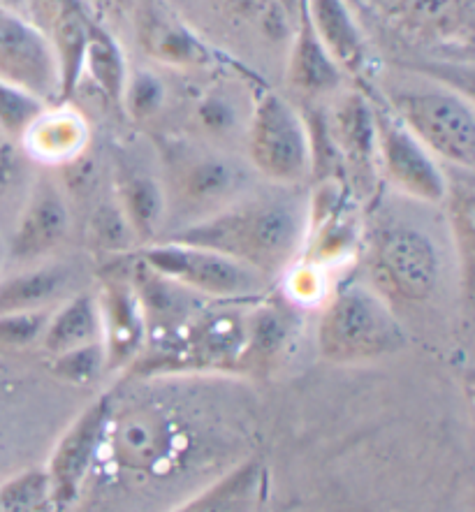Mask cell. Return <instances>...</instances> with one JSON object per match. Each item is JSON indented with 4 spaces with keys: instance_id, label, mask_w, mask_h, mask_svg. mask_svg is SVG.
<instances>
[{
    "instance_id": "22",
    "label": "cell",
    "mask_w": 475,
    "mask_h": 512,
    "mask_svg": "<svg viewBox=\"0 0 475 512\" xmlns=\"http://www.w3.org/2000/svg\"><path fill=\"white\" fill-rule=\"evenodd\" d=\"M84 75L93 79V84L98 86L112 105H121L123 91H126L128 84L126 56H123L121 47L116 45L112 35L98 24L91 26L89 42H86L84 49L82 77Z\"/></svg>"
},
{
    "instance_id": "12",
    "label": "cell",
    "mask_w": 475,
    "mask_h": 512,
    "mask_svg": "<svg viewBox=\"0 0 475 512\" xmlns=\"http://www.w3.org/2000/svg\"><path fill=\"white\" fill-rule=\"evenodd\" d=\"M91 130L86 116L68 100L49 102L21 135V149L33 163L68 167L86 156Z\"/></svg>"
},
{
    "instance_id": "10",
    "label": "cell",
    "mask_w": 475,
    "mask_h": 512,
    "mask_svg": "<svg viewBox=\"0 0 475 512\" xmlns=\"http://www.w3.org/2000/svg\"><path fill=\"white\" fill-rule=\"evenodd\" d=\"M105 443L121 468L153 471L172 455L177 434L172 420L158 408H133L109 420Z\"/></svg>"
},
{
    "instance_id": "2",
    "label": "cell",
    "mask_w": 475,
    "mask_h": 512,
    "mask_svg": "<svg viewBox=\"0 0 475 512\" xmlns=\"http://www.w3.org/2000/svg\"><path fill=\"white\" fill-rule=\"evenodd\" d=\"M404 327L390 302L369 285H343L325 304L318 320V350L334 364H362L399 353Z\"/></svg>"
},
{
    "instance_id": "7",
    "label": "cell",
    "mask_w": 475,
    "mask_h": 512,
    "mask_svg": "<svg viewBox=\"0 0 475 512\" xmlns=\"http://www.w3.org/2000/svg\"><path fill=\"white\" fill-rule=\"evenodd\" d=\"M376 158L385 179L408 197L438 204L448 195V179L438 160L411 135L390 107H376Z\"/></svg>"
},
{
    "instance_id": "9",
    "label": "cell",
    "mask_w": 475,
    "mask_h": 512,
    "mask_svg": "<svg viewBox=\"0 0 475 512\" xmlns=\"http://www.w3.org/2000/svg\"><path fill=\"white\" fill-rule=\"evenodd\" d=\"M70 232L68 193L49 174L33 181L21 207L17 228L12 234L10 258L19 265L42 262L63 244Z\"/></svg>"
},
{
    "instance_id": "11",
    "label": "cell",
    "mask_w": 475,
    "mask_h": 512,
    "mask_svg": "<svg viewBox=\"0 0 475 512\" xmlns=\"http://www.w3.org/2000/svg\"><path fill=\"white\" fill-rule=\"evenodd\" d=\"M109 420H112V404L107 397H100L89 411L72 422V427L58 441L47 471V485L54 489L58 501H70L82 485L86 471L105 443Z\"/></svg>"
},
{
    "instance_id": "3",
    "label": "cell",
    "mask_w": 475,
    "mask_h": 512,
    "mask_svg": "<svg viewBox=\"0 0 475 512\" xmlns=\"http://www.w3.org/2000/svg\"><path fill=\"white\" fill-rule=\"evenodd\" d=\"M142 267L181 290L221 302H244L265 295L269 279L230 255L179 239L151 241L142 248Z\"/></svg>"
},
{
    "instance_id": "30",
    "label": "cell",
    "mask_w": 475,
    "mask_h": 512,
    "mask_svg": "<svg viewBox=\"0 0 475 512\" xmlns=\"http://www.w3.org/2000/svg\"><path fill=\"white\" fill-rule=\"evenodd\" d=\"M45 487H49L47 475L42 473H26L17 480H10L0 487V512H21L35 499H40Z\"/></svg>"
},
{
    "instance_id": "20",
    "label": "cell",
    "mask_w": 475,
    "mask_h": 512,
    "mask_svg": "<svg viewBox=\"0 0 475 512\" xmlns=\"http://www.w3.org/2000/svg\"><path fill=\"white\" fill-rule=\"evenodd\" d=\"M285 77H288L290 89L311 95V98L336 91L343 82V72L339 70V65L332 61L330 54L320 45L304 14L302 21H299L295 40H292Z\"/></svg>"
},
{
    "instance_id": "16",
    "label": "cell",
    "mask_w": 475,
    "mask_h": 512,
    "mask_svg": "<svg viewBox=\"0 0 475 512\" xmlns=\"http://www.w3.org/2000/svg\"><path fill=\"white\" fill-rule=\"evenodd\" d=\"M246 188V177L239 163L216 153H193L184 160L179 174L181 197L193 207H216L235 200Z\"/></svg>"
},
{
    "instance_id": "21",
    "label": "cell",
    "mask_w": 475,
    "mask_h": 512,
    "mask_svg": "<svg viewBox=\"0 0 475 512\" xmlns=\"http://www.w3.org/2000/svg\"><path fill=\"white\" fill-rule=\"evenodd\" d=\"M334 142L343 156L357 167H371L376 158V116L374 105L360 93L339 102L334 116Z\"/></svg>"
},
{
    "instance_id": "4",
    "label": "cell",
    "mask_w": 475,
    "mask_h": 512,
    "mask_svg": "<svg viewBox=\"0 0 475 512\" xmlns=\"http://www.w3.org/2000/svg\"><path fill=\"white\" fill-rule=\"evenodd\" d=\"M248 163L262 179L295 186L313 170V137L295 105L276 91L255 100L246 133Z\"/></svg>"
},
{
    "instance_id": "19",
    "label": "cell",
    "mask_w": 475,
    "mask_h": 512,
    "mask_svg": "<svg viewBox=\"0 0 475 512\" xmlns=\"http://www.w3.org/2000/svg\"><path fill=\"white\" fill-rule=\"evenodd\" d=\"M116 204L121 207L130 228H133L135 239L151 244L165 218L167 202L163 184L146 170L119 167V174H116Z\"/></svg>"
},
{
    "instance_id": "31",
    "label": "cell",
    "mask_w": 475,
    "mask_h": 512,
    "mask_svg": "<svg viewBox=\"0 0 475 512\" xmlns=\"http://www.w3.org/2000/svg\"><path fill=\"white\" fill-rule=\"evenodd\" d=\"M21 181V158L19 153L5 146L0 149V204L10 197L12 188Z\"/></svg>"
},
{
    "instance_id": "25",
    "label": "cell",
    "mask_w": 475,
    "mask_h": 512,
    "mask_svg": "<svg viewBox=\"0 0 475 512\" xmlns=\"http://www.w3.org/2000/svg\"><path fill=\"white\" fill-rule=\"evenodd\" d=\"M255 478H258V471L253 464L239 468L237 473H230L221 485L197 499L184 512H246Z\"/></svg>"
},
{
    "instance_id": "24",
    "label": "cell",
    "mask_w": 475,
    "mask_h": 512,
    "mask_svg": "<svg viewBox=\"0 0 475 512\" xmlns=\"http://www.w3.org/2000/svg\"><path fill=\"white\" fill-rule=\"evenodd\" d=\"M47 105L49 102L35 93L0 79V133L19 142L35 116Z\"/></svg>"
},
{
    "instance_id": "26",
    "label": "cell",
    "mask_w": 475,
    "mask_h": 512,
    "mask_svg": "<svg viewBox=\"0 0 475 512\" xmlns=\"http://www.w3.org/2000/svg\"><path fill=\"white\" fill-rule=\"evenodd\" d=\"M91 244L102 253H121L135 241V232L130 228L119 204L107 202L95 209L89 225Z\"/></svg>"
},
{
    "instance_id": "18",
    "label": "cell",
    "mask_w": 475,
    "mask_h": 512,
    "mask_svg": "<svg viewBox=\"0 0 475 512\" xmlns=\"http://www.w3.org/2000/svg\"><path fill=\"white\" fill-rule=\"evenodd\" d=\"M100 336L102 320L98 295L77 292L51 309L40 343L51 357H56L89 346V343H100Z\"/></svg>"
},
{
    "instance_id": "1",
    "label": "cell",
    "mask_w": 475,
    "mask_h": 512,
    "mask_svg": "<svg viewBox=\"0 0 475 512\" xmlns=\"http://www.w3.org/2000/svg\"><path fill=\"white\" fill-rule=\"evenodd\" d=\"M309 214L290 200L232 202L172 239L230 255L272 279L295 258Z\"/></svg>"
},
{
    "instance_id": "29",
    "label": "cell",
    "mask_w": 475,
    "mask_h": 512,
    "mask_svg": "<svg viewBox=\"0 0 475 512\" xmlns=\"http://www.w3.org/2000/svg\"><path fill=\"white\" fill-rule=\"evenodd\" d=\"M160 102H163V84L151 72H140V75L130 79L123 91L121 107L128 109L135 119H146V116L156 114Z\"/></svg>"
},
{
    "instance_id": "6",
    "label": "cell",
    "mask_w": 475,
    "mask_h": 512,
    "mask_svg": "<svg viewBox=\"0 0 475 512\" xmlns=\"http://www.w3.org/2000/svg\"><path fill=\"white\" fill-rule=\"evenodd\" d=\"M371 274L380 295L401 302H425L438 285V255L425 232L411 225H387L371 241Z\"/></svg>"
},
{
    "instance_id": "28",
    "label": "cell",
    "mask_w": 475,
    "mask_h": 512,
    "mask_svg": "<svg viewBox=\"0 0 475 512\" xmlns=\"http://www.w3.org/2000/svg\"><path fill=\"white\" fill-rule=\"evenodd\" d=\"M49 313L51 309L0 313V343L10 348H26L38 343L47 327Z\"/></svg>"
},
{
    "instance_id": "23",
    "label": "cell",
    "mask_w": 475,
    "mask_h": 512,
    "mask_svg": "<svg viewBox=\"0 0 475 512\" xmlns=\"http://www.w3.org/2000/svg\"><path fill=\"white\" fill-rule=\"evenodd\" d=\"M149 38V51L158 61L170 65H202L207 63V51L195 40L193 35L186 33L184 28L174 24H156L151 28Z\"/></svg>"
},
{
    "instance_id": "27",
    "label": "cell",
    "mask_w": 475,
    "mask_h": 512,
    "mask_svg": "<svg viewBox=\"0 0 475 512\" xmlns=\"http://www.w3.org/2000/svg\"><path fill=\"white\" fill-rule=\"evenodd\" d=\"M102 369H107L102 343H89V346L54 357V373L68 383H91L100 376Z\"/></svg>"
},
{
    "instance_id": "8",
    "label": "cell",
    "mask_w": 475,
    "mask_h": 512,
    "mask_svg": "<svg viewBox=\"0 0 475 512\" xmlns=\"http://www.w3.org/2000/svg\"><path fill=\"white\" fill-rule=\"evenodd\" d=\"M0 79L47 102L61 100L56 54L28 17L0 5Z\"/></svg>"
},
{
    "instance_id": "15",
    "label": "cell",
    "mask_w": 475,
    "mask_h": 512,
    "mask_svg": "<svg viewBox=\"0 0 475 512\" xmlns=\"http://www.w3.org/2000/svg\"><path fill=\"white\" fill-rule=\"evenodd\" d=\"M401 28L436 45H471L473 0H397Z\"/></svg>"
},
{
    "instance_id": "13",
    "label": "cell",
    "mask_w": 475,
    "mask_h": 512,
    "mask_svg": "<svg viewBox=\"0 0 475 512\" xmlns=\"http://www.w3.org/2000/svg\"><path fill=\"white\" fill-rule=\"evenodd\" d=\"M102 320V350L107 369L133 362L144 346L146 313L137 285L128 279H109L98 292Z\"/></svg>"
},
{
    "instance_id": "32",
    "label": "cell",
    "mask_w": 475,
    "mask_h": 512,
    "mask_svg": "<svg viewBox=\"0 0 475 512\" xmlns=\"http://www.w3.org/2000/svg\"><path fill=\"white\" fill-rule=\"evenodd\" d=\"M0 5L7 7V10L21 14V17H28V14H31V0H0Z\"/></svg>"
},
{
    "instance_id": "14",
    "label": "cell",
    "mask_w": 475,
    "mask_h": 512,
    "mask_svg": "<svg viewBox=\"0 0 475 512\" xmlns=\"http://www.w3.org/2000/svg\"><path fill=\"white\" fill-rule=\"evenodd\" d=\"M311 31L343 75L360 77L367 70V42L346 0H302Z\"/></svg>"
},
{
    "instance_id": "5",
    "label": "cell",
    "mask_w": 475,
    "mask_h": 512,
    "mask_svg": "<svg viewBox=\"0 0 475 512\" xmlns=\"http://www.w3.org/2000/svg\"><path fill=\"white\" fill-rule=\"evenodd\" d=\"M392 114L436 160L471 172L475 165V112L452 89H408L390 98Z\"/></svg>"
},
{
    "instance_id": "33",
    "label": "cell",
    "mask_w": 475,
    "mask_h": 512,
    "mask_svg": "<svg viewBox=\"0 0 475 512\" xmlns=\"http://www.w3.org/2000/svg\"><path fill=\"white\" fill-rule=\"evenodd\" d=\"M3 260H5V255H3V246H0V267H3Z\"/></svg>"
},
{
    "instance_id": "17",
    "label": "cell",
    "mask_w": 475,
    "mask_h": 512,
    "mask_svg": "<svg viewBox=\"0 0 475 512\" xmlns=\"http://www.w3.org/2000/svg\"><path fill=\"white\" fill-rule=\"evenodd\" d=\"M72 272L61 262H35L0 281V313L47 311L68 297Z\"/></svg>"
}]
</instances>
